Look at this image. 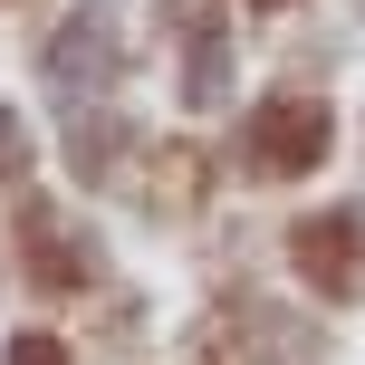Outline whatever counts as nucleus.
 <instances>
[{
    "label": "nucleus",
    "instance_id": "obj_3",
    "mask_svg": "<svg viewBox=\"0 0 365 365\" xmlns=\"http://www.w3.org/2000/svg\"><path fill=\"white\" fill-rule=\"evenodd\" d=\"M19 240H29V269L48 279V289H68V279H87V240L68 231L58 212H29L19 221Z\"/></svg>",
    "mask_w": 365,
    "mask_h": 365
},
{
    "label": "nucleus",
    "instance_id": "obj_4",
    "mask_svg": "<svg viewBox=\"0 0 365 365\" xmlns=\"http://www.w3.org/2000/svg\"><path fill=\"white\" fill-rule=\"evenodd\" d=\"M298 250H308V279H336V289H346L356 279V221H308Z\"/></svg>",
    "mask_w": 365,
    "mask_h": 365
},
{
    "label": "nucleus",
    "instance_id": "obj_5",
    "mask_svg": "<svg viewBox=\"0 0 365 365\" xmlns=\"http://www.w3.org/2000/svg\"><path fill=\"white\" fill-rule=\"evenodd\" d=\"M19 164H29V135H19V115H10V106H0V182H10Z\"/></svg>",
    "mask_w": 365,
    "mask_h": 365
},
{
    "label": "nucleus",
    "instance_id": "obj_1",
    "mask_svg": "<svg viewBox=\"0 0 365 365\" xmlns=\"http://www.w3.org/2000/svg\"><path fill=\"white\" fill-rule=\"evenodd\" d=\"M317 145H327V115H317L308 96H279V106H259V125H250V164H279V173L317 164Z\"/></svg>",
    "mask_w": 365,
    "mask_h": 365
},
{
    "label": "nucleus",
    "instance_id": "obj_2",
    "mask_svg": "<svg viewBox=\"0 0 365 365\" xmlns=\"http://www.w3.org/2000/svg\"><path fill=\"white\" fill-rule=\"evenodd\" d=\"M106 68H115L106 19H96V10H77V19H68V38H48V77H58V87H87V77H106Z\"/></svg>",
    "mask_w": 365,
    "mask_h": 365
}]
</instances>
